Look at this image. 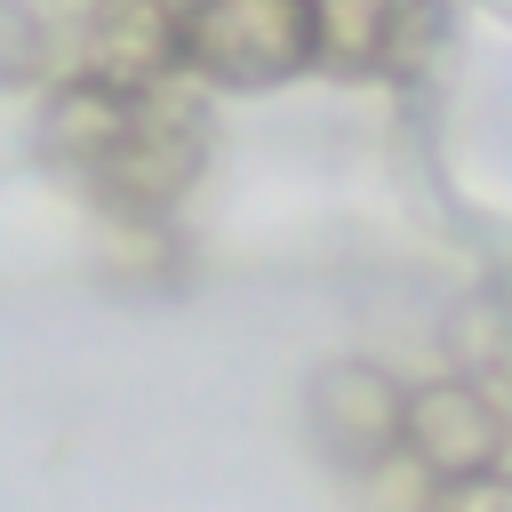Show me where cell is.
<instances>
[{"mask_svg": "<svg viewBox=\"0 0 512 512\" xmlns=\"http://www.w3.org/2000/svg\"><path fill=\"white\" fill-rule=\"evenodd\" d=\"M176 64L208 88H280L312 72L304 0H192L176 16Z\"/></svg>", "mask_w": 512, "mask_h": 512, "instance_id": "obj_1", "label": "cell"}, {"mask_svg": "<svg viewBox=\"0 0 512 512\" xmlns=\"http://www.w3.org/2000/svg\"><path fill=\"white\" fill-rule=\"evenodd\" d=\"M400 464H408L424 488L504 472V464H512V408H504V392L480 384V376H464V368H440V376L408 384Z\"/></svg>", "mask_w": 512, "mask_h": 512, "instance_id": "obj_2", "label": "cell"}, {"mask_svg": "<svg viewBox=\"0 0 512 512\" xmlns=\"http://www.w3.org/2000/svg\"><path fill=\"white\" fill-rule=\"evenodd\" d=\"M400 416H408V384H400L384 360L344 352V360H320V368L304 376V432H312V448H320L336 472H352V480L400 464Z\"/></svg>", "mask_w": 512, "mask_h": 512, "instance_id": "obj_3", "label": "cell"}, {"mask_svg": "<svg viewBox=\"0 0 512 512\" xmlns=\"http://www.w3.org/2000/svg\"><path fill=\"white\" fill-rule=\"evenodd\" d=\"M200 152H208L200 112L176 104V96H160V88H144V96H136V128H128L120 152L88 176V192H96L104 216H120V224H160V216L192 192Z\"/></svg>", "mask_w": 512, "mask_h": 512, "instance_id": "obj_4", "label": "cell"}, {"mask_svg": "<svg viewBox=\"0 0 512 512\" xmlns=\"http://www.w3.org/2000/svg\"><path fill=\"white\" fill-rule=\"evenodd\" d=\"M80 72L88 80H112L128 96L160 88L176 64V8L168 0H96L88 8V32H80Z\"/></svg>", "mask_w": 512, "mask_h": 512, "instance_id": "obj_5", "label": "cell"}, {"mask_svg": "<svg viewBox=\"0 0 512 512\" xmlns=\"http://www.w3.org/2000/svg\"><path fill=\"white\" fill-rule=\"evenodd\" d=\"M136 128V96L128 88H112V80H88V72H72V80H56L48 96H40V160L48 168H64V176H96L112 152H120V136Z\"/></svg>", "mask_w": 512, "mask_h": 512, "instance_id": "obj_6", "label": "cell"}, {"mask_svg": "<svg viewBox=\"0 0 512 512\" xmlns=\"http://www.w3.org/2000/svg\"><path fill=\"white\" fill-rule=\"evenodd\" d=\"M312 64L328 72H384L408 32V0H304Z\"/></svg>", "mask_w": 512, "mask_h": 512, "instance_id": "obj_7", "label": "cell"}, {"mask_svg": "<svg viewBox=\"0 0 512 512\" xmlns=\"http://www.w3.org/2000/svg\"><path fill=\"white\" fill-rule=\"evenodd\" d=\"M48 72V24L32 0H0V88H32Z\"/></svg>", "mask_w": 512, "mask_h": 512, "instance_id": "obj_8", "label": "cell"}, {"mask_svg": "<svg viewBox=\"0 0 512 512\" xmlns=\"http://www.w3.org/2000/svg\"><path fill=\"white\" fill-rule=\"evenodd\" d=\"M424 512H512V464H504V472H480V480H448V488H432Z\"/></svg>", "mask_w": 512, "mask_h": 512, "instance_id": "obj_9", "label": "cell"}]
</instances>
